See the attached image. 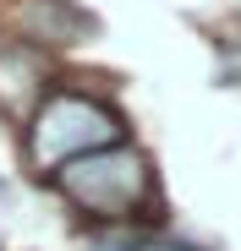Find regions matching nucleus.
Returning a JSON list of instances; mask_svg holds the SVG:
<instances>
[{
    "label": "nucleus",
    "instance_id": "nucleus-1",
    "mask_svg": "<svg viewBox=\"0 0 241 251\" xmlns=\"http://www.w3.org/2000/svg\"><path fill=\"white\" fill-rule=\"evenodd\" d=\"M55 186L66 191V202H77L83 213L126 224L132 207L153 197V170L132 142H104L83 158H66L55 170Z\"/></svg>",
    "mask_w": 241,
    "mask_h": 251
},
{
    "label": "nucleus",
    "instance_id": "nucleus-2",
    "mask_svg": "<svg viewBox=\"0 0 241 251\" xmlns=\"http://www.w3.org/2000/svg\"><path fill=\"white\" fill-rule=\"evenodd\" d=\"M104 142H120V115L93 99V93H77V88H50L33 109V126H28V153L38 170H60L66 158H83Z\"/></svg>",
    "mask_w": 241,
    "mask_h": 251
},
{
    "label": "nucleus",
    "instance_id": "nucleus-3",
    "mask_svg": "<svg viewBox=\"0 0 241 251\" xmlns=\"http://www.w3.org/2000/svg\"><path fill=\"white\" fill-rule=\"evenodd\" d=\"M83 27L88 22L71 0H22V33L33 44H77Z\"/></svg>",
    "mask_w": 241,
    "mask_h": 251
},
{
    "label": "nucleus",
    "instance_id": "nucleus-4",
    "mask_svg": "<svg viewBox=\"0 0 241 251\" xmlns=\"http://www.w3.org/2000/svg\"><path fill=\"white\" fill-rule=\"evenodd\" d=\"M137 251H197V246H181V240H137Z\"/></svg>",
    "mask_w": 241,
    "mask_h": 251
}]
</instances>
